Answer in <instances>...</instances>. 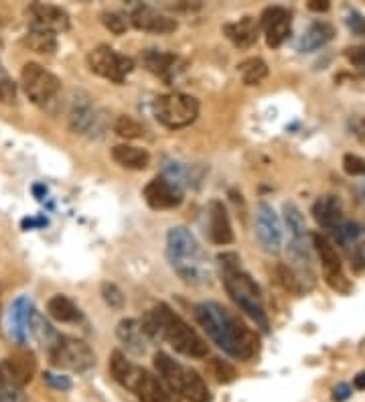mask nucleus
I'll return each mask as SVG.
<instances>
[{"label": "nucleus", "mask_w": 365, "mask_h": 402, "mask_svg": "<svg viewBox=\"0 0 365 402\" xmlns=\"http://www.w3.org/2000/svg\"><path fill=\"white\" fill-rule=\"evenodd\" d=\"M195 317L211 337V341L228 356L242 362H248L256 356L260 348L258 335L250 327H245V323L238 315H233L230 309L216 301H207L195 307Z\"/></svg>", "instance_id": "nucleus-1"}, {"label": "nucleus", "mask_w": 365, "mask_h": 402, "mask_svg": "<svg viewBox=\"0 0 365 402\" xmlns=\"http://www.w3.org/2000/svg\"><path fill=\"white\" fill-rule=\"evenodd\" d=\"M142 329L149 335V339L169 341L179 354L187 358L201 360L209 354L201 335L191 329L166 303H159L157 307L150 309L142 319Z\"/></svg>", "instance_id": "nucleus-2"}, {"label": "nucleus", "mask_w": 365, "mask_h": 402, "mask_svg": "<svg viewBox=\"0 0 365 402\" xmlns=\"http://www.w3.org/2000/svg\"><path fill=\"white\" fill-rule=\"evenodd\" d=\"M169 264L187 284H205L213 279V264L199 240L183 226L169 230L166 234Z\"/></svg>", "instance_id": "nucleus-3"}, {"label": "nucleus", "mask_w": 365, "mask_h": 402, "mask_svg": "<svg viewBox=\"0 0 365 402\" xmlns=\"http://www.w3.org/2000/svg\"><path fill=\"white\" fill-rule=\"evenodd\" d=\"M110 372L122 388L130 390L140 402H171V394L164 390L161 380L150 374L149 370L130 362L118 349L112 351Z\"/></svg>", "instance_id": "nucleus-4"}, {"label": "nucleus", "mask_w": 365, "mask_h": 402, "mask_svg": "<svg viewBox=\"0 0 365 402\" xmlns=\"http://www.w3.org/2000/svg\"><path fill=\"white\" fill-rule=\"evenodd\" d=\"M221 274H223V287H226L231 301L242 309L250 319H254L258 327L268 331L270 321H268L266 309L262 303L260 289H258L256 282L252 281V277L248 272H243L240 267L221 268Z\"/></svg>", "instance_id": "nucleus-5"}, {"label": "nucleus", "mask_w": 365, "mask_h": 402, "mask_svg": "<svg viewBox=\"0 0 365 402\" xmlns=\"http://www.w3.org/2000/svg\"><path fill=\"white\" fill-rule=\"evenodd\" d=\"M154 116L162 126L179 130L185 128L199 116V100L187 94H166L157 98L154 102Z\"/></svg>", "instance_id": "nucleus-6"}, {"label": "nucleus", "mask_w": 365, "mask_h": 402, "mask_svg": "<svg viewBox=\"0 0 365 402\" xmlns=\"http://www.w3.org/2000/svg\"><path fill=\"white\" fill-rule=\"evenodd\" d=\"M49 362L57 370L68 372H88L95 366V354L83 339L75 337H59V341L49 349Z\"/></svg>", "instance_id": "nucleus-7"}, {"label": "nucleus", "mask_w": 365, "mask_h": 402, "mask_svg": "<svg viewBox=\"0 0 365 402\" xmlns=\"http://www.w3.org/2000/svg\"><path fill=\"white\" fill-rule=\"evenodd\" d=\"M21 83L25 88L28 100L37 106L49 104L61 90V80L49 69H45L39 63H33V61L25 63L21 69Z\"/></svg>", "instance_id": "nucleus-8"}, {"label": "nucleus", "mask_w": 365, "mask_h": 402, "mask_svg": "<svg viewBox=\"0 0 365 402\" xmlns=\"http://www.w3.org/2000/svg\"><path fill=\"white\" fill-rule=\"evenodd\" d=\"M88 67H90L92 73L104 78V80L122 83L128 73H132L134 61L126 55L118 53L116 49L102 45V47H95L88 53Z\"/></svg>", "instance_id": "nucleus-9"}, {"label": "nucleus", "mask_w": 365, "mask_h": 402, "mask_svg": "<svg viewBox=\"0 0 365 402\" xmlns=\"http://www.w3.org/2000/svg\"><path fill=\"white\" fill-rule=\"evenodd\" d=\"M311 240L314 250H317V254H319V260L323 264L324 281L329 282L331 289L341 291V293H347L349 291V281L343 274V264H341V258H339L333 242L321 236V234H311Z\"/></svg>", "instance_id": "nucleus-10"}, {"label": "nucleus", "mask_w": 365, "mask_h": 402, "mask_svg": "<svg viewBox=\"0 0 365 402\" xmlns=\"http://www.w3.org/2000/svg\"><path fill=\"white\" fill-rule=\"evenodd\" d=\"M27 23L31 31L47 33V35L55 37L69 29V14L53 4L33 2L27 9Z\"/></svg>", "instance_id": "nucleus-11"}, {"label": "nucleus", "mask_w": 365, "mask_h": 402, "mask_svg": "<svg viewBox=\"0 0 365 402\" xmlns=\"http://www.w3.org/2000/svg\"><path fill=\"white\" fill-rule=\"evenodd\" d=\"M256 234L262 248L270 254L280 252L282 248V226L280 217L268 201H260L256 210Z\"/></svg>", "instance_id": "nucleus-12"}, {"label": "nucleus", "mask_w": 365, "mask_h": 402, "mask_svg": "<svg viewBox=\"0 0 365 402\" xmlns=\"http://www.w3.org/2000/svg\"><path fill=\"white\" fill-rule=\"evenodd\" d=\"M292 19L282 6H268L260 16V29L266 35V43L272 49H278L290 35Z\"/></svg>", "instance_id": "nucleus-13"}, {"label": "nucleus", "mask_w": 365, "mask_h": 402, "mask_svg": "<svg viewBox=\"0 0 365 402\" xmlns=\"http://www.w3.org/2000/svg\"><path fill=\"white\" fill-rule=\"evenodd\" d=\"M130 23L138 31L154 33V35H169V33H173L179 27V23L173 16L161 13V11H157L152 6H147V4L136 6L134 11L130 13Z\"/></svg>", "instance_id": "nucleus-14"}, {"label": "nucleus", "mask_w": 365, "mask_h": 402, "mask_svg": "<svg viewBox=\"0 0 365 402\" xmlns=\"http://www.w3.org/2000/svg\"><path fill=\"white\" fill-rule=\"evenodd\" d=\"M144 201L149 203V207L161 212V210H173L179 207L183 201V189L176 187L175 183H171L164 177H154L149 181V185L144 187Z\"/></svg>", "instance_id": "nucleus-15"}, {"label": "nucleus", "mask_w": 365, "mask_h": 402, "mask_svg": "<svg viewBox=\"0 0 365 402\" xmlns=\"http://www.w3.org/2000/svg\"><path fill=\"white\" fill-rule=\"evenodd\" d=\"M37 309L33 305V301L28 297H18L11 307V335L14 337L16 344H27V339L31 337V325L35 319Z\"/></svg>", "instance_id": "nucleus-16"}, {"label": "nucleus", "mask_w": 365, "mask_h": 402, "mask_svg": "<svg viewBox=\"0 0 365 402\" xmlns=\"http://www.w3.org/2000/svg\"><path fill=\"white\" fill-rule=\"evenodd\" d=\"M4 364H6L9 372H11V376L14 378V382H16L18 386H23V388L33 380V376L37 372L35 354L28 351V349H16V351H13V354L4 360Z\"/></svg>", "instance_id": "nucleus-17"}, {"label": "nucleus", "mask_w": 365, "mask_h": 402, "mask_svg": "<svg viewBox=\"0 0 365 402\" xmlns=\"http://www.w3.org/2000/svg\"><path fill=\"white\" fill-rule=\"evenodd\" d=\"M116 335L122 344L126 346L128 351H132L134 356H142L149 349V335L144 334L142 323L136 319H122L116 327Z\"/></svg>", "instance_id": "nucleus-18"}, {"label": "nucleus", "mask_w": 365, "mask_h": 402, "mask_svg": "<svg viewBox=\"0 0 365 402\" xmlns=\"http://www.w3.org/2000/svg\"><path fill=\"white\" fill-rule=\"evenodd\" d=\"M223 33L226 37L240 49H248L252 47L260 37V23H258L254 16H243L236 23H228L223 25Z\"/></svg>", "instance_id": "nucleus-19"}, {"label": "nucleus", "mask_w": 365, "mask_h": 402, "mask_svg": "<svg viewBox=\"0 0 365 402\" xmlns=\"http://www.w3.org/2000/svg\"><path fill=\"white\" fill-rule=\"evenodd\" d=\"M209 236L217 246H226L233 242V230H231L228 212L223 203L217 200L209 203Z\"/></svg>", "instance_id": "nucleus-20"}, {"label": "nucleus", "mask_w": 365, "mask_h": 402, "mask_svg": "<svg viewBox=\"0 0 365 402\" xmlns=\"http://www.w3.org/2000/svg\"><path fill=\"white\" fill-rule=\"evenodd\" d=\"M312 217L321 228L333 230L343 222V203L337 195H323L312 205Z\"/></svg>", "instance_id": "nucleus-21"}, {"label": "nucleus", "mask_w": 365, "mask_h": 402, "mask_svg": "<svg viewBox=\"0 0 365 402\" xmlns=\"http://www.w3.org/2000/svg\"><path fill=\"white\" fill-rule=\"evenodd\" d=\"M154 368H157V374L161 376L162 382L181 396L183 376H185V368H187V366L179 364L176 360H173L169 354H164V351H157V354H154Z\"/></svg>", "instance_id": "nucleus-22"}, {"label": "nucleus", "mask_w": 365, "mask_h": 402, "mask_svg": "<svg viewBox=\"0 0 365 402\" xmlns=\"http://www.w3.org/2000/svg\"><path fill=\"white\" fill-rule=\"evenodd\" d=\"M97 120H100V114L95 106H92V102L88 98L78 100L71 112H69V126L71 130L80 134H88L97 128Z\"/></svg>", "instance_id": "nucleus-23"}, {"label": "nucleus", "mask_w": 365, "mask_h": 402, "mask_svg": "<svg viewBox=\"0 0 365 402\" xmlns=\"http://www.w3.org/2000/svg\"><path fill=\"white\" fill-rule=\"evenodd\" d=\"M112 159L118 163L124 169L132 171H142L150 163V155L144 148L132 147V145H116L112 148Z\"/></svg>", "instance_id": "nucleus-24"}, {"label": "nucleus", "mask_w": 365, "mask_h": 402, "mask_svg": "<svg viewBox=\"0 0 365 402\" xmlns=\"http://www.w3.org/2000/svg\"><path fill=\"white\" fill-rule=\"evenodd\" d=\"M333 35H335V31H333V27H331L329 23L317 21V23H312L311 27L305 31V35L300 37V41H298V49H300L302 53H312V51L321 49L323 45H327L329 41L333 39Z\"/></svg>", "instance_id": "nucleus-25"}, {"label": "nucleus", "mask_w": 365, "mask_h": 402, "mask_svg": "<svg viewBox=\"0 0 365 402\" xmlns=\"http://www.w3.org/2000/svg\"><path fill=\"white\" fill-rule=\"evenodd\" d=\"M181 396L187 398L189 402H211V392L207 388L205 380L193 368H185Z\"/></svg>", "instance_id": "nucleus-26"}, {"label": "nucleus", "mask_w": 365, "mask_h": 402, "mask_svg": "<svg viewBox=\"0 0 365 402\" xmlns=\"http://www.w3.org/2000/svg\"><path fill=\"white\" fill-rule=\"evenodd\" d=\"M142 61H144V66H147L149 71H152L154 76H161L166 81H171L176 69V63H179V59L173 53H162V51H157V49H149L142 57Z\"/></svg>", "instance_id": "nucleus-27"}, {"label": "nucleus", "mask_w": 365, "mask_h": 402, "mask_svg": "<svg viewBox=\"0 0 365 402\" xmlns=\"http://www.w3.org/2000/svg\"><path fill=\"white\" fill-rule=\"evenodd\" d=\"M47 313L59 323H73L80 319V309L65 295H55L47 303Z\"/></svg>", "instance_id": "nucleus-28"}, {"label": "nucleus", "mask_w": 365, "mask_h": 402, "mask_svg": "<svg viewBox=\"0 0 365 402\" xmlns=\"http://www.w3.org/2000/svg\"><path fill=\"white\" fill-rule=\"evenodd\" d=\"M0 402H27L25 390L14 382L4 360L0 362Z\"/></svg>", "instance_id": "nucleus-29"}, {"label": "nucleus", "mask_w": 365, "mask_h": 402, "mask_svg": "<svg viewBox=\"0 0 365 402\" xmlns=\"http://www.w3.org/2000/svg\"><path fill=\"white\" fill-rule=\"evenodd\" d=\"M238 71L245 86H258L268 78V63L260 57H250L238 66Z\"/></svg>", "instance_id": "nucleus-30"}, {"label": "nucleus", "mask_w": 365, "mask_h": 402, "mask_svg": "<svg viewBox=\"0 0 365 402\" xmlns=\"http://www.w3.org/2000/svg\"><path fill=\"white\" fill-rule=\"evenodd\" d=\"M333 232V238L337 242L341 248H345V250H351L353 246L357 244V242L361 240L365 236V230L359 226V224H355V222H341L339 226L331 230Z\"/></svg>", "instance_id": "nucleus-31"}, {"label": "nucleus", "mask_w": 365, "mask_h": 402, "mask_svg": "<svg viewBox=\"0 0 365 402\" xmlns=\"http://www.w3.org/2000/svg\"><path fill=\"white\" fill-rule=\"evenodd\" d=\"M284 224L292 242H302L307 238V224L295 203H284Z\"/></svg>", "instance_id": "nucleus-32"}, {"label": "nucleus", "mask_w": 365, "mask_h": 402, "mask_svg": "<svg viewBox=\"0 0 365 402\" xmlns=\"http://www.w3.org/2000/svg\"><path fill=\"white\" fill-rule=\"evenodd\" d=\"M23 45L41 55H53L57 51V39L53 35L37 33V31H28V35L23 39Z\"/></svg>", "instance_id": "nucleus-33"}, {"label": "nucleus", "mask_w": 365, "mask_h": 402, "mask_svg": "<svg viewBox=\"0 0 365 402\" xmlns=\"http://www.w3.org/2000/svg\"><path fill=\"white\" fill-rule=\"evenodd\" d=\"M114 133L126 138V140H134L144 136V126L138 120H134L132 116H118L114 122Z\"/></svg>", "instance_id": "nucleus-34"}, {"label": "nucleus", "mask_w": 365, "mask_h": 402, "mask_svg": "<svg viewBox=\"0 0 365 402\" xmlns=\"http://www.w3.org/2000/svg\"><path fill=\"white\" fill-rule=\"evenodd\" d=\"M278 277H280V281H282L284 289H288L290 293H297V295L302 293V279H300V274H298L295 268L280 264V267H278Z\"/></svg>", "instance_id": "nucleus-35"}, {"label": "nucleus", "mask_w": 365, "mask_h": 402, "mask_svg": "<svg viewBox=\"0 0 365 402\" xmlns=\"http://www.w3.org/2000/svg\"><path fill=\"white\" fill-rule=\"evenodd\" d=\"M16 100V83L0 63V104H13Z\"/></svg>", "instance_id": "nucleus-36"}, {"label": "nucleus", "mask_w": 365, "mask_h": 402, "mask_svg": "<svg viewBox=\"0 0 365 402\" xmlns=\"http://www.w3.org/2000/svg\"><path fill=\"white\" fill-rule=\"evenodd\" d=\"M102 297H104V301L108 303L110 307L116 309V311H120V309H124V305H126L124 293H122L114 282H104V284H102Z\"/></svg>", "instance_id": "nucleus-37"}, {"label": "nucleus", "mask_w": 365, "mask_h": 402, "mask_svg": "<svg viewBox=\"0 0 365 402\" xmlns=\"http://www.w3.org/2000/svg\"><path fill=\"white\" fill-rule=\"evenodd\" d=\"M102 23H104V27L108 29L110 33H114V35H124L126 29H128V19L122 13H114V11L102 14Z\"/></svg>", "instance_id": "nucleus-38"}, {"label": "nucleus", "mask_w": 365, "mask_h": 402, "mask_svg": "<svg viewBox=\"0 0 365 402\" xmlns=\"http://www.w3.org/2000/svg\"><path fill=\"white\" fill-rule=\"evenodd\" d=\"M211 366H213V374H216L219 384H230V382L236 380V376H238L236 368H233L230 362L221 360V358H216V360L211 362Z\"/></svg>", "instance_id": "nucleus-39"}, {"label": "nucleus", "mask_w": 365, "mask_h": 402, "mask_svg": "<svg viewBox=\"0 0 365 402\" xmlns=\"http://www.w3.org/2000/svg\"><path fill=\"white\" fill-rule=\"evenodd\" d=\"M345 57L361 76H365V45H353L345 49Z\"/></svg>", "instance_id": "nucleus-40"}, {"label": "nucleus", "mask_w": 365, "mask_h": 402, "mask_svg": "<svg viewBox=\"0 0 365 402\" xmlns=\"http://www.w3.org/2000/svg\"><path fill=\"white\" fill-rule=\"evenodd\" d=\"M343 169H345V173L353 175V177L365 175V159H361L359 155L347 153V155L343 157Z\"/></svg>", "instance_id": "nucleus-41"}, {"label": "nucleus", "mask_w": 365, "mask_h": 402, "mask_svg": "<svg viewBox=\"0 0 365 402\" xmlns=\"http://www.w3.org/2000/svg\"><path fill=\"white\" fill-rule=\"evenodd\" d=\"M345 25L357 37H365V16L359 11H349L345 16Z\"/></svg>", "instance_id": "nucleus-42"}, {"label": "nucleus", "mask_w": 365, "mask_h": 402, "mask_svg": "<svg viewBox=\"0 0 365 402\" xmlns=\"http://www.w3.org/2000/svg\"><path fill=\"white\" fill-rule=\"evenodd\" d=\"M43 380H45L47 386H51V388L55 390H69L73 386L71 380H69V376L55 374V372H45V374H43Z\"/></svg>", "instance_id": "nucleus-43"}, {"label": "nucleus", "mask_w": 365, "mask_h": 402, "mask_svg": "<svg viewBox=\"0 0 365 402\" xmlns=\"http://www.w3.org/2000/svg\"><path fill=\"white\" fill-rule=\"evenodd\" d=\"M349 126H351L353 134L365 145V118H361V116H353L351 120H349Z\"/></svg>", "instance_id": "nucleus-44"}, {"label": "nucleus", "mask_w": 365, "mask_h": 402, "mask_svg": "<svg viewBox=\"0 0 365 402\" xmlns=\"http://www.w3.org/2000/svg\"><path fill=\"white\" fill-rule=\"evenodd\" d=\"M349 396H351V386L345 384V382H341L333 388V401L335 402H345Z\"/></svg>", "instance_id": "nucleus-45"}, {"label": "nucleus", "mask_w": 365, "mask_h": 402, "mask_svg": "<svg viewBox=\"0 0 365 402\" xmlns=\"http://www.w3.org/2000/svg\"><path fill=\"white\" fill-rule=\"evenodd\" d=\"M329 2L327 0H311L309 2V11H312V13H327L329 11Z\"/></svg>", "instance_id": "nucleus-46"}, {"label": "nucleus", "mask_w": 365, "mask_h": 402, "mask_svg": "<svg viewBox=\"0 0 365 402\" xmlns=\"http://www.w3.org/2000/svg\"><path fill=\"white\" fill-rule=\"evenodd\" d=\"M353 386L357 390H365V370L364 372H359V374L353 378Z\"/></svg>", "instance_id": "nucleus-47"}, {"label": "nucleus", "mask_w": 365, "mask_h": 402, "mask_svg": "<svg viewBox=\"0 0 365 402\" xmlns=\"http://www.w3.org/2000/svg\"><path fill=\"white\" fill-rule=\"evenodd\" d=\"M361 191H364V195H365V187H364V189H361Z\"/></svg>", "instance_id": "nucleus-48"}]
</instances>
